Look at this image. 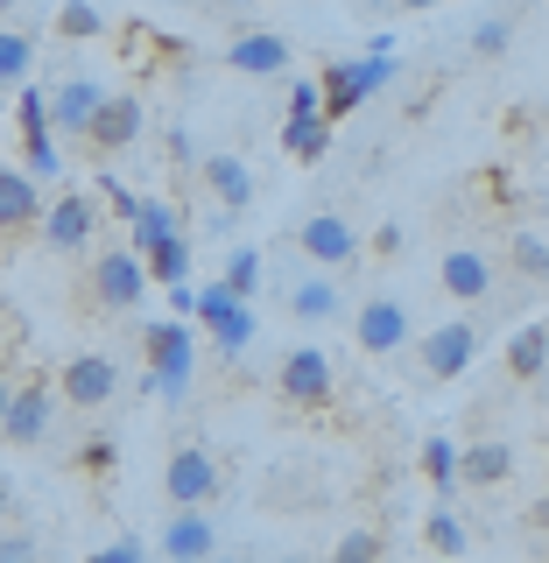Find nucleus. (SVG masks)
Masks as SVG:
<instances>
[{
  "label": "nucleus",
  "instance_id": "nucleus-41",
  "mask_svg": "<svg viewBox=\"0 0 549 563\" xmlns=\"http://www.w3.org/2000/svg\"><path fill=\"white\" fill-rule=\"evenodd\" d=\"M528 521H536L542 536H549V493H542V500H536V515H528Z\"/></svg>",
  "mask_w": 549,
  "mask_h": 563
},
{
  "label": "nucleus",
  "instance_id": "nucleus-21",
  "mask_svg": "<svg viewBox=\"0 0 549 563\" xmlns=\"http://www.w3.org/2000/svg\"><path fill=\"white\" fill-rule=\"evenodd\" d=\"M211 542H219V528H211L205 507H176L155 550H163V556H211Z\"/></svg>",
  "mask_w": 549,
  "mask_h": 563
},
{
  "label": "nucleus",
  "instance_id": "nucleus-43",
  "mask_svg": "<svg viewBox=\"0 0 549 563\" xmlns=\"http://www.w3.org/2000/svg\"><path fill=\"white\" fill-rule=\"evenodd\" d=\"M8 507H14V500H8V486H0V521H8Z\"/></svg>",
  "mask_w": 549,
  "mask_h": 563
},
{
  "label": "nucleus",
  "instance_id": "nucleus-45",
  "mask_svg": "<svg viewBox=\"0 0 549 563\" xmlns=\"http://www.w3.org/2000/svg\"><path fill=\"white\" fill-rule=\"evenodd\" d=\"M169 8H190V0H169Z\"/></svg>",
  "mask_w": 549,
  "mask_h": 563
},
{
  "label": "nucleus",
  "instance_id": "nucleus-29",
  "mask_svg": "<svg viewBox=\"0 0 549 563\" xmlns=\"http://www.w3.org/2000/svg\"><path fill=\"white\" fill-rule=\"evenodd\" d=\"M57 141H64L57 128H50V134H22V169L29 176H57L64 169V148H57Z\"/></svg>",
  "mask_w": 549,
  "mask_h": 563
},
{
  "label": "nucleus",
  "instance_id": "nucleus-13",
  "mask_svg": "<svg viewBox=\"0 0 549 563\" xmlns=\"http://www.w3.org/2000/svg\"><path fill=\"white\" fill-rule=\"evenodd\" d=\"M409 303H395V296H374V303H360V317H352V339H360V352H402L409 345Z\"/></svg>",
  "mask_w": 549,
  "mask_h": 563
},
{
  "label": "nucleus",
  "instance_id": "nucleus-8",
  "mask_svg": "<svg viewBox=\"0 0 549 563\" xmlns=\"http://www.w3.org/2000/svg\"><path fill=\"white\" fill-rule=\"evenodd\" d=\"M296 254L310 268H345V261H360V233H352V219H339V211H310L296 225Z\"/></svg>",
  "mask_w": 549,
  "mask_h": 563
},
{
  "label": "nucleus",
  "instance_id": "nucleus-24",
  "mask_svg": "<svg viewBox=\"0 0 549 563\" xmlns=\"http://www.w3.org/2000/svg\"><path fill=\"white\" fill-rule=\"evenodd\" d=\"M141 261H149V282H155V289H169V282H190V240H184V225H176L169 240H155Z\"/></svg>",
  "mask_w": 549,
  "mask_h": 563
},
{
  "label": "nucleus",
  "instance_id": "nucleus-35",
  "mask_svg": "<svg viewBox=\"0 0 549 563\" xmlns=\"http://www.w3.org/2000/svg\"><path fill=\"white\" fill-rule=\"evenodd\" d=\"M22 556H35V536H29V528H8V521H0V563H22Z\"/></svg>",
  "mask_w": 549,
  "mask_h": 563
},
{
  "label": "nucleus",
  "instance_id": "nucleus-39",
  "mask_svg": "<svg viewBox=\"0 0 549 563\" xmlns=\"http://www.w3.org/2000/svg\"><path fill=\"white\" fill-rule=\"evenodd\" d=\"M78 465H85V472H106V465H113V444H106V437H92V444L78 451Z\"/></svg>",
  "mask_w": 549,
  "mask_h": 563
},
{
  "label": "nucleus",
  "instance_id": "nucleus-36",
  "mask_svg": "<svg viewBox=\"0 0 549 563\" xmlns=\"http://www.w3.org/2000/svg\"><path fill=\"white\" fill-rule=\"evenodd\" d=\"M141 556H149V542H141V536H113L99 550V563H141Z\"/></svg>",
  "mask_w": 549,
  "mask_h": 563
},
{
  "label": "nucleus",
  "instance_id": "nucleus-18",
  "mask_svg": "<svg viewBox=\"0 0 549 563\" xmlns=\"http://www.w3.org/2000/svg\"><path fill=\"white\" fill-rule=\"evenodd\" d=\"M507 472H515V444H501V437H486V444H458V479L472 493L501 486Z\"/></svg>",
  "mask_w": 549,
  "mask_h": 563
},
{
  "label": "nucleus",
  "instance_id": "nucleus-11",
  "mask_svg": "<svg viewBox=\"0 0 549 563\" xmlns=\"http://www.w3.org/2000/svg\"><path fill=\"white\" fill-rule=\"evenodd\" d=\"M57 395L70 401V409H106V401L120 395V366L106 360V352H78V360H64Z\"/></svg>",
  "mask_w": 549,
  "mask_h": 563
},
{
  "label": "nucleus",
  "instance_id": "nucleus-7",
  "mask_svg": "<svg viewBox=\"0 0 549 563\" xmlns=\"http://www.w3.org/2000/svg\"><path fill=\"white\" fill-rule=\"evenodd\" d=\"M416 360H422V374H430V380H458V374H472V360H480V324L451 317V324L422 331Z\"/></svg>",
  "mask_w": 549,
  "mask_h": 563
},
{
  "label": "nucleus",
  "instance_id": "nucleus-19",
  "mask_svg": "<svg viewBox=\"0 0 549 563\" xmlns=\"http://www.w3.org/2000/svg\"><path fill=\"white\" fill-rule=\"evenodd\" d=\"M205 190L219 198V211H246L254 205V169L240 163V155H205Z\"/></svg>",
  "mask_w": 549,
  "mask_h": 563
},
{
  "label": "nucleus",
  "instance_id": "nucleus-4",
  "mask_svg": "<svg viewBox=\"0 0 549 563\" xmlns=\"http://www.w3.org/2000/svg\"><path fill=\"white\" fill-rule=\"evenodd\" d=\"M331 387H339V366H331L325 345H289L275 366V395L289 401V409H325Z\"/></svg>",
  "mask_w": 549,
  "mask_h": 563
},
{
  "label": "nucleus",
  "instance_id": "nucleus-14",
  "mask_svg": "<svg viewBox=\"0 0 549 563\" xmlns=\"http://www.w3.org/2000/svg\"><path fill=\"white\" fill-rule=\"evenodd\" d=\"M226 64L246 70V78H275V70L289 64V35H275V29H240L233 43H226Z\"/></svg>",
  "mask_w": 549,
  "mask_h": 563
},
{
  "label": "nucleus",
  "instance_id": "nucleus-20",
  "mask_svg": "<svg viewBox=\"0 0 549 563\" xmlns=\"http://www.w3.org/2000/svg\"><path fill=\"white\" fill-rule=\"evenodd\" d=\"M339 310H345V296H339L331 275H296L289 282V317H296V324H331Z\"/></svg>",
  "mask_w": 549,
  "mask_h": 563
},
{
  "label": "nucleus",
  "instance_id": "nucleus-2",
  "mask_svg": "<svg viewBox=\"0 0 549 563\" xmlns=\"http://www.w3.org/2000/svg\"><path fill=\"white\" fill-rule=\"evenodd\" d=\"M141 360H149V374H141L149 395L184 401L190 374H198V331H190V317H163V324L141 331Z\"/></svg>",
  "mask_w": 549,
  "mask_h": 563
},
{
  "label": "nucleus",
  "instance_id": "nucleus-37",
  "mask_svg": "<svg viewBox=\"0 0 549 563\" xmlns=\"http://www.w3.org/2000/svg\"><path fill=\"white\" fill-rule=\"evenodd\" d=\"M169 317H190V324H198V282H169Z\"/></svg>",
  "mask_w": 549,
  "mask_h": 563
},
{
  "label": "nucleus",
  "instance_id": "nucleus-33",
  "mask_svg": "<svg viewBox=\"0 0 549 563\" xmlns=\"http://www.w3.org/2000/svg\"><path fill=\"white\" fill-rule=\"evenodd\" d=\"M507 254H515V268H521L528 282L549 275V240H542V233H515V240H507Z\"/></svg>",
  "mask_w": 549,
  "mask_h": 563
},
{
  "label": "nucleus",
  "instance_id": "nucleus-12",
  "mask_svg": "<svg viewBox=\"0 0 549 563\" xmlns=\"http://www.w3.org/2000/svg\"><path fill=\"white\" fill-rule=\"evenodd\" d=\"M99 233V198H85V190H70V198H57L43 211V246L50 254H85Z\"/></svg>",
  "mask_w": 549,
  "mask_h": 563
},
{
  "label": "nucleus",
  "instance_id": "nucleus-1",
  "mask_svg": "<svg viewBox=\"0 0 549 563\" xmlns=\"http://www.w3.org/2000/svg\"><path fill=\"white\" fill-rule=\"evenodd\" d=\"M395 78H402L395 35H381V43H366V57H331L325 78H317V92H325V113L331 120H345V113H360V106L374 99L381 85H395Z\"/></svg>",
  "mask_w": 549,
  "mask_h": 563
},
{
  "label": "nucleus",
  "instance_id": "nucleus-44",
  "mask_svg": "<svg viewBox=\"0 0 549 563\" xmlns=\"http://www.w3.org/2000/svg\"><path fill=\"white\" fill-rule=\"evenodd\" d=\"M402 8H437V0H402Z\"/></svg>",
  "mask_w": 549,
  "mask_h": 563
},
{
  "label": "nucleus",
  "instance_id": "nucleus-25",
  "mask_svg": "<svg viewBox=\"0 0 549 563\" xmlns=\"http://www.w3.org/2000/svg\"><path fill=\"white\" fill-rule=\"evenodd\" d=\"M176 225H184V219H176V205H169V198H141V205H134V219H128V240L141 246V254H149V246H155V240H169Z\"/></svg>",
  "mask_w": 549,
  "mask_h": 563
},
{
  "label": "nucleus",
  "instance_id": "nucleus-23",
  "mask_svg": "<svg viewBox=\"0 0 549 563\" xmlns=\"http://www.w3.org/2000/svg\"><path fill=\"white\" fill-rule=\"evenodd\" d=\"M416 465H422V479L437 486V500H458V493H465V479H458V444H451V437H422Z\"/></svg>",
  "mask_w": 549,
  "mask_h": 563
},
{
  "label": "nucleus",
  "instance_id": "nucleus-34",
  "mask_svg": "<svg viewBox=\"0 0 549 563\" xmlns=\"http://www.w3.org/2000/svg\"><path fill=\"white\" fill-rule=\"evenodd\" d=\"M381 556V536L374 528H352V536H339V563H374Z\"/></svg>",
  "mask_w": 549,
  "mask_h": 563
},
{
  "label": "nucleus",
  "instance_id": "nucleus-15",
  "mask_svg": "<svg viewBox=\"0 0 549 563\" xmlns=\"http://www.w3.org/2000/svg\"><path fill=\"white\" fill-rule=\"evenodd\" d=\"M437 282H444L458 303H486L493 296V261L480 254V246H451V254L437 261Z\"/></svg>",
  "mask_w": 549,
  "mask_h": 563
},
{
  "label": "nucleus",
  "instance_id": "nucleus-3",
  "mask_svg": "<svg viewBox=\"0 0 549 563\" xmlns=\"http://www.w3.org/2000/svg\"><path fill=\"white\" fill-rule=\"evenodd\" d=\"M198 324L211 331V345H219L226 360H240V352L254 345L261 317H254V296H233L226 282H205L198 289Z\"/></svg>",
  "mask_w": 549,
  "mask_h": 563
},
{
  "label": "nucleus",
  "instance_id": "nucleus-5",
  "mask_svg": "<svg viewBox=\"0 0 549 563\" xmlns=\"http://www.w3.org/2000/svg\"><path fill=\"white\" fill-rule=\"evenodd\" d=\"M141 296H149V261H141V246H106L92 261V303L99 310H134Z\"/></svg>",
  "mask_w": 549,
  "mask_h": 563
},
{
  "label": "nucleus",
  "instance_id": "nucleus-46",
  "mask_svg": "<svg viewBox=\"0 0 549 563\" xmlns=\"http://www.w3.org/2000/svg\"><path fill=\"white\" fill-rule=\"evenodd\" d=\"M0 8H14V0H0Z\"/></svg>",
  "mask_w": 549,
  "mask_h": 563
},
{
  "label": "nucleus",
  "instance_id": "nucleus-40",
  "mask_svg": "<svg viewBox=\"0 0 549 563\" xmlns=\"http://www.w3.org/2000/svg\"><path fill=\"white\" fill-rule=\"evenodd\" d=\"M374 254H402V225H381V233H374Z\"/></svg>",
  "mask_w": 549,
  "mask_h": 563
},
{
  "label": "nucleus",
  "instance_id": "nucleus-6",
  "mask_svg": "<svg viewBox=\"0 0 549 563\" xmlns=\"http://www.w3.org/2000/svg\"><path fill=\"white\" fill-rule=\"evenodd\" d=\"M163 493L176 507H211L219 500V457H211V444H176L169 465H163Z\"/></svg>",
  "mask_w": 549,
  "mask_h": 563
},
{
  "label": "nucleus",
  "instance_id": "nucleus-30",
  "mask_svg": "<svg viewBox=\"0 0 549 563\" xmlns=\"http://www.w3.org/2000/svg\"><path fill=\"white\" fill-rule=\"evenodd\" d=\"M226 289H233V296H254L261 289V246H233V254H226Z\"/></svg>",
  "mask_w": 549,
  "mask_h": 563
},
{
  "label": "nucleus",
  "instance_id": "nucleus-10",
  "mask_svg": "<svg viewBox=\"0 0 549 563\" xmlns=\"http://www.w3.org/2000/svg\"><path fill=\"white\" fill-rule=\"evenodd\" d=\"M141 128H149V106H141L134 92H113V99H99L92 128H85V148H92V155H120V148L141 141Z\"/></svg>",
  "mask_w": 549,
  "mask_h": 563
},
{
  "label": "nucleus",
  "instance_id": "nucleus-9",
  "mask_svg": "<svg viewBox=\"0 0 549 563\" xmlns=\"http://www.w3.org/2000/svg\"><path fill=\"white\" fill-rule=\"evenodd\" d=\"M57 380H22L14 387V401H8V422H0V437H8V444H43L50 437V422H57Z\"/></svg>",
  "mask_w": 549,
  "mask_h": 563
},
{
  "label": "nucleus",
  "instance_id": "nucleus-38",
  "mask_svg": "<svg viewBox=\"0 0 549 563\" xmlns=\"http://www.w3.org/2000/svg\"><path fill=\"white\" fill-rule=\"evenodd\" d=\"M99 198H106V205H113V211H120V219H134V205H141V198H134V190H128V184H113V176H99Z\"/></svg>",
  "mask_w": 549,
  "mask_h": 563
},
{
  "label": "nucleus",
  "instance_id": "nucleus-28",
  "mask_svg": "<svg viewBox=\"0 0 549 563\" xmlns=\"http://www.w3.org/2000/svg\"><path fill=\"white\" fill-rule=\"evenodd\" d=\"M422 542H430V550H437V556H465V521H458V515H451V507H444V500H437V515H430V521H422Z\"/></svg>",
  "mask_w": 549,
  "mask_h": 563
},
{
  "label": "nucleus",
  "instance_id": "nucleus-17",
  "mask_svg": "<svg viewBox=\"0 0 549 563\" xmlns=\"http://www.w3.org/2000/svg\"><path fill=\"white\" fill-rule=\"evenodd\" d=\"M43 225V190L29 169H0V233H29Z\"/></svg>",
  "mask_w": 549,
  "mask_h": 563
},
{
  "label": "nucleus",
  "instance_id": "nucleus-16",
  "mask_svg": "<svg viewBox=\"0 0 549 563\" xmlns=\"http://www.w3.org/2000/svg\"><path fill=\"white\" fill-rule=\"evenodd\" d=\"M99 85L92 78H64L57 92H50V128H57L64 141H85V128H92V113H99Z\"/></svg>",
  "mask_w": 549,
  "mask_h": 563
},
{
  "label": "nucleus",
  "instance_id": "nucleus-32",
  "mask_svg": "<svg viewBox=\"0 0 549 563\" xmlns=\"http://www.w3.org/2000/svg\"><path fill=\"white\" fill-rule=\"evenodd\" d=\"M507 43H515V22H507V14L472 22V57H507Z\"/></svg>",
  "mask_w": 549,
  "mask_h": 563
},
{
  "label": "nucleus",
  "instance_id": "nucleus-22",
  "mask_svg": "<svg viewBox=\"0 0 549 563\" xmlns=\"http://www.w3.org/2000/svg\"><path fill=\"white\" fill-rule=\"evenodd\" d=\"M282 148H289L296 163H325L331 155V113H289L282 120Z\"/></svg>",
  "mask_w": 549,
  "mask_h": 563
},
{
  "label": "nucleus",
  "instance_id": "nucleus-27",
  "mask_svg": "<svg viewBox=\"0 0 549 563\" xmlns=\"http://www.w3.org/2000/svg\"><path fill=\"white\" fill-rule=\"evenodd\" d=\"M29 64H35L29 29H0V85H29Z\"/></svg>",
  "mask_w": 549,
  "mask_h": 563
},
{
  "label": "nucleus",
  "instance_id": "nucleus-31",
  "mask_svg": "<svg viewBox=\"0 0 549 563\" xmlns=\"http://www.w3.org/2000/svg\"><path fill=\"white\" fill-rule=\"evenodd\" d=\"M106 29V14L92 8V0H64V8H57V35H64V43H85V35H99Z\"/></svg>",
  "mask_w": 549,
  "mask_h": 563
},
{
  "label": "nucleus",
  "instance_id": "nucleus-42",
  "mask_svg": "<svg viewBox=\"0 0 549 563\" xmlns=\"http://www.w3.org/2000/svg\"><path fill=\"white\" fill-rule=\"evenodd\" d=\"M8 401H14V380L0 374V422H8Z\"/></svg>",
  "mask_w": 549,
  "mask_h": 563
},
{
  "label": "nucleus",
  "instance_id": "nucleus-26",
  "mask_svg": "<svg viewBox=\"0 0 549 563\" xmlns=\"http://www.w3.org/2000/svg\"><path fill=\"white\" fill-rule=\"evenodd\" d=\"M549 366V324H521L515 339H507V374L515 380H536Z\"/></svg>",
  "mask_w": 549,
  "mask_h": 563
}]
</instances>
